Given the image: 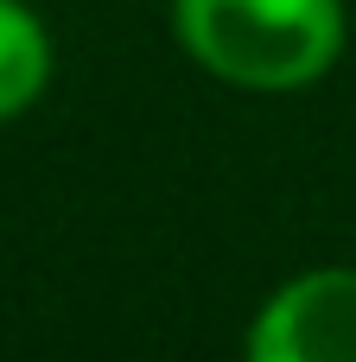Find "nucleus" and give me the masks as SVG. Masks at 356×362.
Returning <instances> with one entry per match:
<instances>
[{"mask_svg": "<svg viewBox=\"0 0 356 362\" xmlns=\"http://www.w3.org/2000/svg\"><path fill=\"white\" fill-rule=\"evenodd\" d=\"M172 32L204 76L287 95L344 57V0H172Z\"/></svg>", "mask_w": 356, "mask_h": 362, "instance_id": "obj_1", "label": "nucleus"}, {"mask_svg": "<svg viewBox=\"0 0 356 362\" xmlns=\"http://www.w3.org/2000/svg\"><path fill=\"white\" fill-rule=\"evenodd\" d=\"M51 32L25 0H0V121H19L51 89Z\"/></svg>", "mask_w": 356, "mask_h": 362, "instance_id": "obj_3", "label": "nucleus"}, {"mask_svg": "<svg viewBox=\"0 0 356 362\" xmlns=\"http://www.w3.org/2000/svg\"><path fill=\"white\" fill-rule=\"evenodd\" d=\"M242 362H356V267H306L274 286Z\"/></svg>", "mask_w": 356, "mask_h": 362, "instance_id": "obj_2", "label": "nucleus"}]
</instances>
